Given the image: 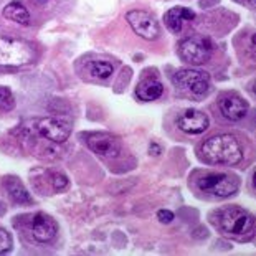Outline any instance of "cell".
Returning <instances> with one entry per match:
<instances>
[{
  "mask_svg": "<svg viewBox=\"0 0 256 256\" xmlns=\"http://www.w3.org/2000/svg\"><path fill=\"white\" fill-rule=\"evenodd\" d=\"M202 157L208 164L236 166L243 159L242 146L232 134H218L206 139L200 147Z\"/></svg>",
  "mask_w": 256,
  "mask_h": 256,
  "instance_id": "6da1fadb",
  "label": "cell"
},
{
  "mask_svg": "<svg viewBox=\"0 0 256 256\" xmlns=\"http://www.w3.org/2000/svg\"><path fill=\"white\" fill-rule=\"evenodd\" d=\"M240 182L232 174H210L198 180V188L205 194H212L215 197H230L236 194Z\"/></svg>",
  "mask_w": 256,
  "mask_h": 256,
  "instance_id": "8992f818",
  "label": "cell"
},
{
  "mask_svg": "<svg viewBox=\"0 0 256 256\" xmlns=\"http://www.w3.org/2000/svg\"><path fill=\"white\" fill-rule=\"evenodd\" d=\"M253 185H254V188H256V172H254V176H253Z\"/></svg>",
  "mask_w": 256,
  "mask_h": 256,
  "instance_id": "d4e9b609",
  "label": "cell"
},
{
  "mask_svg": "<svg viewBox=\"0 0 256 256\" xmlns=\"http://www.w3.org/2000/svg\"><path fill=\"white\" fill-rule=\"evenodd\" d=\"M157 218H159L162 223H170L174 218H176V215H174L172 212H168V210H159V212H157Z\"/></svg>",
  "mask_w": 256,
  "mask_h": 256,
  "instance_id": "44dd1931",
  "label": "cell"
},
{
  "mask_svg": "<svg viewBox=\"0 0 256 256\" xmlns=\"http://www.w3.org/2000/svg\"><path fill=\"white\" fill-rule=\"evenodd\" d=\"M86 144L100 157L116 159L121 154V142L110 132H91L86 136Z\"/></svg>",
  "mask_w": 256,
  "mask_h": 256,
  "instance_id": "9c48e42d",
  "label": "cell"
},
{
  "mask_svg": "<svg viewBox=\"0 0 256 256\" xmlns=\"http://www.w3.org/2000/svg\"><path fill=\"white\" fill-rule=\"evenodd\" d=\"M246 2H248L250 5H252V7H254V8H256V0H246Z\"/></svg>",
  "mask_w": 256,
  "mask_h": 256,
  "instance_id": "cb8c5ba5",
  "label": "cell"
},
{
  "mask_svg": "<svg viewBox=\"0 0 256 256\" xmlns=\"http://www.w3.org/2000/svg\"><path fill=\"white\" fill-rule=\"evenodd\" d=\"M178 56L192 64H204L212 58V43L205 36H188L178 43Z\"/></svg>",
  "mask_w": 256,
  "mask_h": 256,
  "instance_id": "277c9868",
  "label": "cell"
},
{
  "mask_svg": "<svg viewBox=\"0 0 256 256\" xmlns=\"http://www.w3.org/2000/svg\"><path fill=\"white\" fill-rule=\"evenodd\" d=\"M36 132L52 142L63 144L64 140H68L70 134H72L73 124L70 119L62 116H48L42 118L36 121Z\"/></svg>",
  "mask_w": 256,
  "mask_h": 256,
  "instance_id": "5b68a950",
  "label": "cell"
},
{
  "mask_svg": "<svg viewBox=\"0 0 256 256\" xmlns=\"http://www.w3.org/2000/svg\"><path fill=\"white\" fill-rule=\"evenodd\" d=\"M35 48L24 40L0 38V66H24L35 60Z\"/></svg>",
  "mask_w": 256,
  "mask_h": 256,
  "instance_id": "7a4b0ae2",
  "label": "cell"
},
{
  "mask_svg": "<svg viewBox=\"0 0 256 256\" xmlns=\"http://www.w3.org/2000/svg\"><path fill=\"white\" fill-rule=\"evenodd\" d=\"M218 225L228 235L238 236L253 230V218L238 206H228L218 214Z\"/></svg>",
  "mask_w": 256,
  "mask_h": 256,
  "instance_id": "3957f363",
  "label": "cell"
},
{
  "mask_svg": "<svg viewBox=\"0 0 256 256\" xmlns=\"http://www.w3.org/2000/svg\"><path fill=\"white\" fill-rule=\"evenodd\" d=\"M126 20L130 28L134 30V34L147 42L157 40L160 35L159 22L156 20L154 15H150L146 10H130L126 14Z\"/></svg>",
  "mask_w": 256,
  "mask_h": 256,
  "instance_id": "52a82bcc",
  "label": "cell"
},
{
  "mask_svg": "<svg viewBox=\"0 0 256 256\" xmlns=\"http://www.w3.org/2000/svg\"><path fill=\"white\" fill-rule=\"evenodd\" d=\"M252 42H253V43H254V45H256V34H254V35L252 36Z\"/></svg>",
  "mask_w": 256,
  "mask_h": 256,
  "instance_id": "484cf974",
  "label": "cell"
},
{
  "mask_svg": "<svg viewBox=\"0 0 256 256\" xmlns=\"http://www.w3.org/2000/svg\"><path fill=\"white\" fill-rule=\"evenodd\" d=\"M218 108L223 118H226L228 121H240L242 118H244V114L248 111L246 101L236 94L222 96L218 101Z\"/></svg>",
  "mask_w": 256,
  "mask_h": 256,
  "instance_id": "7c38bea8",
  "label": "cell"
},
{
  "mask_svg": "<svg viewBox=\"0 0 256 256\" xmlns=\"http://www.w3.org/2000/svg\"><path fill=\"white\" fill-rule=\"evenodd\" d=\"M12 236H10V233L5 230V228H0V254L2 253H7L12 250Z\"/></svg>",
  "mask_w": 256,
  "mask_h": 256,
  "instance_id": "d6986e66",
  "label": "cell"
},
{
  "mask_svg": "<svg viewBox=\"0 0 256 256\" xmlns=\"http://www.w3.org/2000/svg\"><path fill=\"white\" fill-rule=\"evenodd\" d=\"M50 182L53 185V188L55 190H63V188H66L68 187V178L63 176V174H52L50 176Z\"/></svg>",
  "mask_w": 256,
  "mask_h": 256,
  "instance_id": "ffe728a7",
  "label": "cell"
},
{
  "mask_svg": "<svg viewBox=\"0 0 256 256\" xmlns=\"http://www.w3.org/2000/svg\"><path fill=\"white\" fill-rule=\"evenodd\" d=\"M177 128L185 134L198 136L210 128V119L198 110H187L177 118Z\"/></svg>",
  "mask_w": 256,
  "mask_h": 256,
  "instance_id": "30bf717a",
  "label": "cell"
},
{
  "mask_svg": "<svg viewBox=\"0 0 256 256\" xmlns=\"http://www.w3.org/2000/svg\"><path fill=\"white\" fill-rule=\"evenodd\" d=\"M4 187L7 190V194L10 195L15 204H20V205H26V204H32V197L28 194V190L25 188V185L20 182V178L17 177H7L4 182Z\"/></svg>",
  "mask_w": 256,
  "mask_h": 256,
  "instance_id": "9a60e30c",
  "label": "cell"
},
{
  "mask_svg": "<svg viewBox=\"0 0 256 256\" xmlns=\"http://www.w3.org/2000/svg\"><path fill=\"white\" fill-rule=\"evenodd\" d=\"M253 91H254V94H256V83H254V88H253Z\"/></svg>",
  "mask_w": 256,
  "mask_h": 256,
  "instance_id": "4316f807",
  "label": "cell"
},
{
  "mask_svg": "<svg viewBox=\"0 0 256 256\" xmlns=\"http://www.w3.org/2000/svg\"><path fill=\"white\" fill-rule=\"evenodd\" d=\"M195 14L190 8H184V7H174L164 15V22L166 26L172 34H180L184 28V22L194 20Z\"/></svg>",
  "mask_w": 256,
  "mask_h": 256,
  "instance_id": "4fadbf2b",
  "label": "cell"
},
{
  "mask_svg": "<svg viewBox=\"0 0 256 256\" xmlns=\"http://www.w3.org/2000/svg\"><path fill=\"white\" fill-rule=\"evenodd\" d=\"M162 92H164V86H162L160 81L154 78H147L140 81L138 88H136V96L140 101H156L162 96Z\"/></svg>",
  "mask_w": 256,
  "mask_h": 256,
  "instance_id": "5bb4252c",
  "label": "cell"
},
{
  "mask_svg": "<svg viewBox=\"0 0 256 256\" xmlns=\"http://www.w3.org/2000/svg\"><path fill=\"white\" fill-rule=\"evenodd\" d=\"M160 150H162V149H160V147L157 146V144H154V142L150 144V149H149V152H150L152 156H159V154H160Z\"/></svg>",
  "mask_w": 256,
  "mask_h": 256,
  "instance_id": "7402d4cb",
  "label": "cell"
},
{
  "mask_svg": "<svg viewBox=\"0 0 256 256\" xmlns=\"http://www.w3.org/2000/svg\"><path fill=\"white\" fill-rule=\"evenodd\" d=\"M2 15L7 20H12V22H17L20 25H30V14L28 10L25 8V5L15 0V2H10L7 7L4 8Z\"/></svg>",
  "mask_w": 256,
  "mask_h": 256,
  "instance_id": "2e32d148",
  "label": "cell"
},
{
  "mask_svg": "<svg viewBox=\"0 0 256 256\" xmlns=\"http://www.w3.org/2000/svg\"><path fill=\"white\" fill-rule=\"evenodd\" d=\"M48 2H50V0H32V4H35V5H46Z\"/></svg>",
  "mask_w": 256,
  "mask_h": 256,
  "instance_id": "603a6c76",
  "label": "cell"
},
{
  "mask_svg": "<svg viewBox=\"0 0 256 256\" xmlns=\"http://www.w3.org/2000/svg\"><path fill=\"white\" fill-rule=\"evenodd\" d=\"M32 236H34L38 243H50L53 238L56 236L58 225L56 222L46 214H36L32 220L30 225Z\"/></svg>",
  "mask_w": 256,
  "mask_h": 256,
  "instance_id": "8fae6325",
  "label": "cell"
},
{
  "mask_svg": "<svg viewBox=\"0 0 256 256\" xmlns=\"http://www.w3.org/2000/svg\"><path fill=\"white\" fill-rule=\"evenodd\" d=\"M15 108V98L10 88L0 86V111H12Z\"/></svg>",
  "mask_w": 256,
  "mask_h": 256,
  "instance_id": "ac0fdd59",
  "label": "cell"
},
{
  "mask_svg": "<svg viewBox=\"0 0 256 256\" xmlns=\"http://www.w3.org/2000/svg\"><path fill=\"white\" fill-rule=\"evenodd\" d=\"M114 72L112 63L104 62V60H96L90 64V73L96 80H108Z\"/></svg>",
  "mask_w": 256,
  "mask_h": 256,
  "instance_id": "e0dca14e",
  "label": "cell"
},
{
  "mask_svg": "<svg viewBox=\"0 0 256 256\" xmlns=\"http://www.w3.org/2000/svg\"><path fill=\"white\" fill-rule=\"evenodd\" d=\"M174 81L178 88L187 90L195 96H204L210 88V76L205 72H198V70H180L174 76Z\"/></svg>",
  "mask_w": 256,
  "mask_h": 256,
  "instance_id": "ba28073f",
  "label": "cell"
}]
</instances>
